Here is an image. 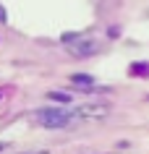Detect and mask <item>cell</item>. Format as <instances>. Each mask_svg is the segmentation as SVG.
I'll list each match as a JSON object with an SVG mask.
<instances>
[{
	"mask_svg": "<svg viewBox=\"0 0 149 154\" xmlns=\"http://www.w3.org/2000/svg\"><path fill=\"white\" fill-rule=\"evenodd\" d=\"M39 123L42 125H47V128H63V125H68V120H71V115L63 112V110H39Z\"/></svg>",
	"mask_w": 149,
	"mask_h": 154,
	"instance_id": "6da1fadb",
	"label": "cell"
},
{
	"mask_svg": "<svg viewBox=\"0 0 149 154\" xmlns=\"http://www.w3.org/2000/svg\"><path fill=\"white\" fill-rule=\"evenodd\" d=\"M131 73H133V76H136V73H139V76H149V63H139V65L133 63L131 65Z\"/></svg>",
	"mask_w": 149,
	"mask_h": 154,
	"instance_id": "7a4b0ae2",
	"label": "cell"
},
{
	"mask_svg": "<svg viewBox=\"0 0 149 154\" xmlns=\"http://www.w3.org/2000/svg\"><path fill=\"white\" fill-rule=\"evenodd\" d=\"M73 84H94V79H92V76H84V73H79V76H73Z\"/></svg>",
	"mask_w": 149,
	"mask_h": 154,
	"instance_id": "3957f363",
	"label": "cell"
}]
</instances>
